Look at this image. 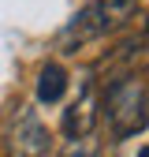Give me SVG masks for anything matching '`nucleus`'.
<instances>
[{
    "instance_id": "2",
    "label": "nucleus",
    "mask_w": 149,
    "mask_h": 157,
    "mask_svg": "<svg viewBox=\"0 0 149 157\" xmlns=\"http://www.w3.org/2000/svg\"><path fill=\"white\" fill-rule=\"evenodd\" d=\"M116 15H119V4H104V0L86 4L74 19H67V26L60 34H56V49L60 52H78L82 45L104 37L112 26H116Z\"/></svg>"
},
{
    "instance_id": "7",
    "label": "nucleus",
    "mask_w": 149,
    "mask_h": 157,
    "mask_svg": "<svg viewBox=\"0 0 149 157\" xmlns=\"http://www.w3.org/2000/svg\"><path fill=\"white\" fill-rule=\"evenodd\" d=\"M138 157H149V146H142V150H138Z\"/></svg>"
},
{
    "instance_id": "8",
    "label": "nucleus",
    "mask_w": 149,
    "mask_h": 157,
    "mask_svg": "<svg viewBox=\"0 0 149 157\" xmlns=\"http://www.w3.org/2000/svg\"><path fill=\"white\" fill-rule=\"evenodd\" d=\"M119 4H127V0H119Z\"/></svg>"
},
{
    "instance_id": "5",
    "label": "nucleus",
    "mask_w": 149,
    "mask_h": 157,
    "mask_svg": "<svg viewBox=\"0 0 149 157\" xmlns=\"http://www.w3.org/2000/svg\"><path fill=\"white\" fill-rule=\"evenodd\" d=\"M67 94V71L60 64H45L37 71V101L41 105H56Z\"/></svg>"
},
{
    "instance_id": "6",
    "label": "nucleus",
    "mask_w": 149,
    "mask_h": 157,
    "mask_svg": "<svg viewBox=\"0 0 149 157\" xmlns=\"http://www.w3.org/2000/svg\"><path fill=\"white\" fill-rule=\"evenodd\" d=\"M60 157H97V142L82 135V139H67V146L60 150Z\"/></svg>"
},
{
    "instance_id": "1",
    "label": "nucleus",
    "mask_w": 149,
    "mask_h": 157,
    "mask_svg": "<svg viewBox=\"0 0 149 157\" xmlns=\"http://www.w3.org/2000/svg\"><path fill=\"white\" fill-rule=\"evenodd\" d=\"M101 112H104V124H108V131H112L116 142L138 135L149 124V86H145V78L142 75L112 78L108 90H104Z\"/></svg>"
},
{
    "instance_id": "4",
    "label": "nucleus",
    "mask_w": 149,
    "mask_h": 157,
    "mask_svg": "<svg viewBox=\"0 0 149 157\" xmlns=\"http://www.w3.org/2000/svg\"><path fill=\"white\" fill-rule=\"evenodd\" d=\"M93 124H97V101H93V94L86 86L78 101H71L64 109V135L67 139H82V135L93 131Z\"/></svg>"
},
{
    "instance_id": "3",
    "label": "nucleus",
    "mask_w": 149,
    "mask_h": 157,
    "mask_svg": "<svg viewBox=\"0 0 149 157\" xmlns=\"http://www.w3.org/2000/svg\"><path fill=\"white\" fill-rule=\"evenodd\" d=\"M8 146H11V157H45L49 153V131H45L41 120H37L34 109L19 105L15 120H11Z\"/></svg>"
}]
</instances>
